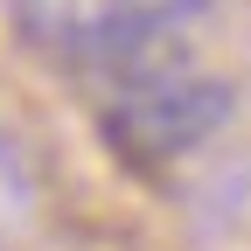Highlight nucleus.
Returning <instances> with one entry per match:
<instances>
[{
  "label": "nucleus",
  "mask_w": 251,
  "mask_h": 251,
  "mask_svg": "<svg viewBox=\"0 0 251 251\" xmlns=\"http://www.w3.org/2000/svg\"><path fill=\"white\" fill-rule=\"evenodd\" d=\"M112 91L98 105L105 140L126 153V161H168V153L202 147L216 126L230 119V84L202 77L175 42H153L140 56L112 63Z\"/></svg>",
  "instance_id": "obj_1"
},
{
  "label": "nucleus",
  "mask_w": 251,
  "mask_h": 251,
  "mask_svg": "<svg viewBox=\"0 0 251 251\" xmlns=\"http://www.w3.org/2000/svg\"><path fill=\"white\" fill-rule=\"evenodd\" d=\"M202 7L209 0H14V28L56 63L112 70L153 42H175V28Z\"/></svg>",
  "instance_id": "obj_2"
}]
</instances>
